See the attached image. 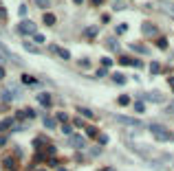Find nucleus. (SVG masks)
<instances>
[{
    "label": "nucleus",
    "mask_w": 174,
    "mask_h": 171,
    "mask_svg": "<svg viewBox=\"0 0 174 171\" xmlns=\"http://www.w3.org/2000/svg\"><path fill=\"white\" fill-rule=\"evenodd\" d=\"M16 31L20 33V35H35V31H38V26H35L31 20H22V22H18V26H16Z\"/></svg>",
    "instance_id": "1"
},
{
    "label": "nucleus",
    "mask_w": 174,
    "mask_h": 171,
    "mask_svg": "<svg viewBox=\"0 0 174 171\" xmlns=\"http://www.w3.org/2000/svg\"><path fill=\"white\" fill-rule=\"evenodd\" d=\"M150 132H152L159 140H170V138H172V136L168 134V129L163 127V125H159V123H152V125H150Z\"/></svg>",
    "instance_id": "2"
},
{
    "label": "nucleus",
    "mask_w": 174,
    "mask_h": 171,
    "mask_svg": "<svg viewBox=\"0 0 174 171\" xmlns=\"http://www.w3.org/2000/svg\"><path fill=\"white\" fill-rule=\"evenodd\" d=\"M0 55H2L5 59H11V62H20V59H18V57H16L11 51H9V49H7V46H5L2 42H0Z\"/></svg>",
    "instance_id": "3"
},
{
    "label": "nucleus",
    "mask_w": 174,
    "mask_h": 171,
    "mask_svg": "<svg viewBox=\"0 0 174 171\" xmlns=\"http://www.w3.org/2000/svg\"><path fill=\"white\" fill-rule=\"evenodd\" d=\"M71 145L75 147V149H82V147L86 145V138H84V136H77V134H73V136H71Z\"/></svg>",
    "instance_id": "4"
},
{
    "label": "nucleus",
    "mask_w": 174,
    "mask_h": 171,
    "mask_svg": "<svg viewBox=\"0 0 174 171\" xmlns=\"http://www.w3.org/2000/svg\"><path fill=\"white\" fill-rule=\"evenodd\" d=\"M38 101H40V106L49 108V106H51V94H49V92H40V94H38Z\"/></svg>",
    "instance_id": "5"
},
{
    "label": "nucleus",
    "mask_w": 174,
    "mask_h": 171,
    "mask_svg": "<svg viewBox=\"0 0 174 171\" xmlns=\"http://www.w3.org/2000/svg\"><path fill=\"white\" fill-rule=\"evenodd\" d=\"M141 29H143V33H145V35H154V33H157V26H154L152 22H143Z\"/></svg>",
    "instance_id": "6"
},
{
    "label": "nucleus",
    "mask_w": 174,
    "mask_h": 171,
    "mask_svg": "<svg viewBox=\"0 0 174 171\" xmlns=\"http://www.w3.org/2000/svg\"><path fill=\"white\" fill-rule=\"evenodd\" d=\"M53 51H55V53L62 57V59H71V53H68L66 49H62V46H53Z\"/></svg>",
    "instance_id": "7"
},
{
    "label": "nucleus",
    "mask_w": 174,
    "mask_h": 171,
    "mask_svg": "<svg viewBox=\"0 0 174 171\" xmlns=\"http://www.w3.org/2000/svg\"><path fill=\"white\" fill-rule=\"evenodd\" d=\"M106 46H108L110 51H119V42H117V37H108V40H106Z\"/></svg>",
    "instance_id": "8"
},
{
    "label": "nucleus",
    "mask_w": 174,
    "mask_h": 171,
    "mask_svg": "<svg viewBox=\"0 0 174 171\" xmlns=\"http://www.w3.org/2000/svg\"><path fill=\"white\" fill-rule=\"evenodd\" d=\"M119 123H126V125H141L139 121H134V119H126V116H115Z\"/></svg>",
    "instance_id": "9"
},
{
    "label": "nucleus",
    "mask_w": 174,
    "mask_h": 171,
    "mask_svg": "<svg viewBox=\"0 0 174 171\" xmlns=\"http://www.w3.org/2000/svg\"><path fill=\"white\" fill-rule=\"evenodd\" d=\"M113 81H115L117 86H124V83H126V75H121V72H115V75H113Z\"/></svg>",
    "instance_id": "10"
},
{
    "label": "nucleus",
    "mask_w": 174,
    "mask_h": 171,
    "mask_svg": "<svg viewBox=\"0 0 174 171\" xmlns=\"http://www.w3.org/2000/svg\"><path fill=\"white\" fill-rule=\"evenodd\" d=\"M13 125V119H2L0 121V132H5V129H9Z\"/></svg>",
    "instance_id": "11"
},
{
    "label": "nucleus",
    "mask_w": 174,
    "mask_h": 171,
    "mask_svg": "<svg viewBox=\"0 0 174 171\" xmlns=\"http://www.w3.org/2000/svg\"><path fill=\"white\" fill-rule=\"evenodd\" d=\"M161 9H163V11H168V13L174 18V5H172V2H161Z\"/></svg>",
    "instance_id": "12"
},
{
    "label": "nucleus",
    "mask_w": 174,
    "mask_h": 171,
    "mask_svg": "<svg viewBox=\"0 0 174 171\" xmlns=\"http://www.w3.org/2000/svg\"><path fill=\"white\" fill-rule=\"evenodd\" d=\"M44 127L47 129H55V121H53L51 116H44Z\"/></svg>",
    "instance_id": "13"
},
{
    "label": "nucleus",
    "mask_w": 174,
    "mask_h": 171,
    "mask_svg": "<svg viewBox=\"0 0 174 171\" xmlns=\"http://www.w3.org/2000/svg\"><path fill=\"white\" fill-rule=\"evenodd\" d=\"M130 49H134V53H143V55H148V49H145V46H141V44H132Z\"/></svg>",
    "instance_id": "14"
},
{
    "label": "nucleus",
    "mask_w": 174,
    "mask_h": 171,
    "mask_svg": "<svg viewBox=\"0 0 174 171\" xmlns=\"http://www.w3.org/2000/svg\"><path fill=\"white\" fill-rule=\"evenodd\" d=\"M44 24L53 26V24H55V15H53V13H47V15H44Z\"/></svg>",
    "instance_id": "15"
},
{
    "label": "nucleus",
    "mask_w": 174,
    "mask_h": 171,
    "mask_svg": "<svg viewBox=\"0 0 174 171\" xmlns=\"http://www.w3.org/2000/svg\"><path fill=\"white\" fill-rule=\"evenodd\" d=\"M22 81H24L26 86H35V83H38V81H35V79L31 77V75H22Z\"/></svg>",
    "instance_id": "16"
},
{
    "label": "nucleus",
    "mask_w": 174,
    "mask_h": 171,
    "mask_svg": "<svg viewBox=\"0 0 174 171\" xmlns=\"http://www.w3.org/2000/svg\"><path fill=\"white\" fill-rule=\"evenodd\" d=\"M117 103L119 106H128V103H130V97H128V94H121V97L117 99Z\"/></svg>",
    "instance_id": "17"
},
{
    "label": "nucleus",
    "mask_w": 174,
    "mask_h": 171,
    "mask_svg": "<svg viewBox=\"0 0 174 171\" xmlns=\"http://www.w3.org/2000/svg\"><path fill=\"white\" fill-rule=\"evenodd\" d=\"M77 112L82 114V116H88V119H93V112H90L88 108H77Z\"/></svg>",
    "instance_id": "18"
},
{
    "label": "nucleus",
    "mask_w": 174,
    "mask_h": 171,
    "mask_svg": "<svg viewBox=\"0 0 174 171\" xmlns=\"http://www.w3.org/2000/svg\"><path fill=\"white\" fill-rule=\"evenodd\" d=\"M150 72H152V75H159V72H161V66H159L157 62H154V64H150Z\"/></svg>",
    "instance_id": "19"
},
{
    "label": "nucleus",
    "mask_w": 174,
    "mask_h": 171,
    "mask_svg": "<svg viewBox=\"0 0 174 171\" xmlns=\"http://www.w3.org/2000/svg\"><path fill=\"white\" fill-rule=\"evenodd\" d=\"M84 35H86V37H95V35H97V29H95V26L86 29V31H84Z\"/></svg>",
    "instance_id": "20"
},
{
    "label": "nucleus",
    "mask_w": 174,
    "mask_h": 171,
    "mask_svg": "<svg viewBox=\"0 0 174 171\" xmlns=\"http://www.w3.org/2000/svg\"><path fill=\"white\" fill-rule=\"evenodd\" d=\"M150 99H154L157 103H161V101H163V94H161V92H150Z\"/></svg>",
    "instance_id": "21"
},
{
    "label": "nucleus",
    "mask_w": 174,
    "mask_h": 171,
    "mask_svg": "<svg viewBox=\"0 0 174 171\" xmlns=\"http://www.w3.org/2000/svg\"><path fill=\"white\" fill-rule=\"evenodd\" d=\"M126 31H128V24H119L117 26V35H124Z\"/></svg>",
    "instance_id": "22"
},
{
    "label": "nucleus",
    "mask_w": 174,
    "mask_h": 171,
    "mask_svg": "<svg viewBox=\"0 0 174 171\" xmlns=\"http://www.w3.org/2000/svg\"><path fill=\"white\" fill-rule=\"evenodd\" d=\"M86 134H88V136H97V127L88 125V127H86Z\"/></svg>",
    "instance_id": "23"
},
{
    "label": "nucleus",
    "mask_w": 174,
    "mask_h": 171,
    "mask_svg": "<svg viewBox=\"0 0 174 171\" xmlns=\"http://www.w3.org/2000/svg\"><path fill=\"white\" fill-rule=\"evenodd\" d=\"M24 49L29 51V53H38V49H35V46H33L31 42H26V44H24Z\"/></svg>",
    "instance_id": "24"
},
{
    "label": "nucleus",
    "mask_w": 174,
    "mask_h": 171,
    "mask_svg": "<svg viewBox=\"0 0 174 171\" xmlns=\"http://www.w3.org/2000/svg\"><path fill=\"white\" fill-rule=\"evenodd\" d=\"M5 167L13 169V167H16V160H13V158H7V160H5Z\"/></svg>",
    "instance_id": "25"
},
{
    "label": "nucleus",
    "mask_w": 174,
    "mask_h": 171,
    "mask_svg": "<svg viewBox=\"0 0 174 171\" xmlns=\"http://www.w3.org/2000/svg\"><path fill=\"white\" fill-rule=\"evenodd\" d=\"M159 49H165V46H168V40H165V37H159Z\"/></svg>",
    "instance_id": "26"
},
{
    "label": "nucleus",
    "mask_w": 174,
    "mask_h": 171,
    "mask_svg": "<svg viewBox=\"0 0 174 171\" xmlns=\"http://www.w3.org/2000/svg\"><path fill=\"white\" fill-rule=\"evenodd\" d=\"M35 2H38V7H42V9H47L51 2H49V0H35Z\"/></svg>",
    "instance_id": "27"
},
{
    "label": "nucleus",
    "mask_w": 174,
    "mask_h": 171,
    "mask_svg": "<svg viewBox=\"0 0 174 171\" xmlns=\"http://www.w3.org/2000/svg\"><path fill=\"white\" fill-rule=\"evenodd\" d=\"M33 40H35V44H42V42H44V35H40V33H35V35H33Z\"/></svg>",
    "instance_id": "28"
},
{
    "label": "nucleus",
    "mask_w": 174,
    "mask_h": 171,
    "mask_svg": "<svg viewBox=\"0 0 174 171\" xmlns=\"http://www.w3.org/2000/svg\"><path fill=\"white\" fill-rule=\"evenodd\" d=\"M18 13H20V15H26V5H20V7H18Z\"/></svg>",
    "instance_id": "29"
},
{
    "label": "nucleus",
    "mask_w": 174,
    "mask_h": 171,
    "mask_svg": "<svg viewBox=\"0 0 174 171\" xmlns=\"http://www.w3.org/2000/svg\"><path fill=\"white\" fill-rule=\"evenodd\" d=\"M119 62H121L124 66H126V64H132V59H130V57H126V55H124V57H121V59H119Z\"/></svg>",
    "instance_id": "30"
},
{
    "label": "nucleus",
    "mask_w": 174,
    "mask_h": 171,
    "mask_svg": "<svg viewBox=\"0 0 174 171\" xmlns=\"http://www.w3.org/2000/svg\"><path fill=\"white\" fill-rule=\"evenodd\" d=\"M102 64H104V66H113V59H110V57H104Z\"/></svg>",
    "instance_id": "31"
},
{
    "label": "nucleus",
    "mask_w": 174,
    "mask_h": 171,
    "mask_svg": "<svg viewBox=\"0 0 174 171\" xmlns=\"http://www.w3.org/2000/svg\"><path fill=\"white\" fill-rule=\"evenodd\" d=\"M62 129H64V134H73V127H71V125H64Z\"/></svg>",
    "instance_id": "32"
},
{
    "label": "nucleus",
    "mask_w": 174,
    "mask_h": 171,
    "mask_svg": "<svg viewBox=\"0 0 174 171\" xmlns=\"http://www.w3.org/2000/svg\"><path fill=\"white\" fill-rule=\"evenodd\" d=\"M0 18H2V20L7 18V9H5V7H0Z\"/></svg>",
    "instance_id": "33"
},
{
    "label": "nucleus",
    "mask_w": 174,
    "mask_h": 171,
    "mask_svg": "<svg viewBox=\"0 0 174 171\" xmlns=\"http://www.w3.org/2000/svg\"><path fill=\"white\" fill-rule=\"evenodd\" d=\"M134 110L137 112H143V103H134Z\"/></svg>",
    "instance_id": "34"
},
{
    "label": "nucleus",
    "mask_w": 174,
    "mask_h": 171,
    "mask_svg": "<svg viewBox=\"0 0 174 171\" xmlns=\"http://www.w3.org/2000/svg\"><path fill=\"white\" fill-rule=\"evenodd\" d=\"M99 142H102V145H104V142H108V136H104V134H99Z\"/></svg>",
    "instance_id": "35"
},
{
    "label": "nucleus",
    "mask_w": 174,
    "mask_h": 171,
    "mask_svg": "<svg viewBox=\"0 0 174 171\" xmlns=\"http://www.w3.org/2000/svg\"><path fill=\"white\" fill-rule=\"evenodd\" d=\"M0 79H5V68H0Z\"/></svg>",
    "instance_id": "36"
},
{
    "label": "nucleus",
    "mask_w": 174,
    "mask_h": 171,
    "mask_svg": "<svg viewBox=\"0 0 174 171\" xmlns=\"http://www.w3.org/2000/svg\"><path fill=\"white\" fill-rule=\"evenodd\" d=\"M5 142H7V138H5V136H0V145H5Z\"/></svg>",
    "instance_id": "37"
},
{
    "label": "nucleus",
    "mask_w": 174,
    "mask_h": 171,
    "mask_svg": "<svg viewBox=\"0 0 174 171\" xmlns=\"http://www.w3.org/2000/svg\"><path fill=\"white\" fill-rule=\"evenodd\" d=\"M93 2H95V5H102V2H104V0H93Z\"/></svg>",
    "instance_id": "38"
},
{
    "label": "nucleus",
    "mask_w": 174,
    "mask_h": 171,
    "mask_svg": "<svg viewBox=\"0 0 174 171\" xmlns=\"http://www.w3.org/2000/svg\"><path fill=\"white\" fill-rule=\"evenodd\" d=\"M102 171H113V169H110V167H104V169H102Z\"/></svg>",
    "instance_id": "39"
},
{
    "label": "nucleus",
    "mask_w": 174,
    "mask_h": 171,
    "mask_svg": "<svg viewBox=\"0 0 174 171\" xmlns=\"http://www.w3.org/2000/svg\"><path fill=\"white\" fill-rule=\"evenodd\" d=\"M75 2H77V5H82V2H84V0H75Z\"/></svg>",
    "instance_id": "40"
},
{
    "label": "nucleus",
    "mask_w": 174,
    "mask_h": 171,
    "mask_svg": "<svg viewBox=\"0 0 174 171\" xmlns=\"http://www.w3.org/2000/svg\"><path fill=\"white\" fill-rule=\"evenodd\" d=\"M40 171H42V169H40Z\"/></svg>",
    "instance_id": "41"
}]
</instances>
